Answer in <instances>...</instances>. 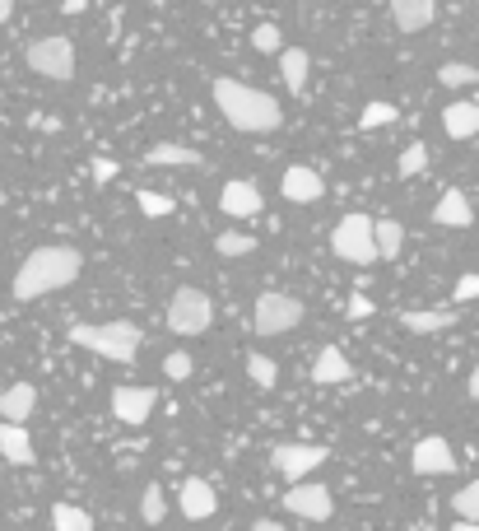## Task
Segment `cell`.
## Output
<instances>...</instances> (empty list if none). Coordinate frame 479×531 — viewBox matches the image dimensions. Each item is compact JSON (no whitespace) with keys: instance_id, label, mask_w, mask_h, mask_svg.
Wrapping results in <instances>:
<instances>
[{"instance_id":"f546056e","label":"cell","mask_w":479,"mask_h":531,"mask_svg":"<svg viewBox=\"0 0 479 531\" xmlns=\"http://www.w3.org/2000/svg\"><path fill=\"white\" fill-rule=\"evenodd\" d=\"M400 117L396 103H368V108L359 112V131H377V126H391Z\"/></svg>"},{"instance_id":"5b68a950","label":"cell","mask_w":479,"mask_h":531,"mask_svg":"<svg viewBox=\"0 0 479 531\" xmlns=\"http://www.w3.org/2000/svg\"><path fill=\"white\" fill-rule=\"evenodd\" d=\"M28 70L42 75V80H56L66 84L75 75V42L61 38V33H47V38H33L28 42Z\"/></svg>"},{"instance_id":"d6a6232c","label":"cell","mask_w":479,"mask_h":531,"mask_svg":"<svg viewBox=\"0 0 479 531\" xmlns=\"http://www.w3.org/2000/svg\"><path fill=\"white\" fill-rule=\"evenodd\" d=\"M252 47L256 52H284V33L275 24H256L252 28Z\"/></svg>"},{"instance_id":"3957f363","label":"cell","mask_w":479,"mask_h":531,"mask_svg":"<svg viewBox=\"0 0 479 531\" xmlns=\"http://www.w3.org/2000/svg\"><path fill=\"white\" fill-rule=\"evenodd\" d=\"M145 341V331L135 322H98V327H70V345H84L94 350L98 359H112V364H131L135 350Z\"/></svg>"},{"instance_id":"83f0119b","label":"cell","mask_w":479,"mask_h":531,"mask_svg":"<svg viewBox=\"0 0 479 531\" xmlns=\"http://www.w3.org/2000/svg\"><path fill=\"white\" fill-rule=\"evenodd\" d=\"M214 247H219V257H252L256 252V238L252 233H219V238H214Z\"/></svg>"},{"instance_id":"ac0fdd59","label":"cell","mask_w":479,"mask_h":531,"mask_svg":"<svg viewBox=\"0 0 479 531\" xmlns=\"http://www.w3.org/2000/svg\"><path fill=\"white\" fill-rule=\"evenodd\" d=\"M400 317V327L414 331V336H438V331H452L456 327V313L452 308H410V313H396Z\"/></svg>"},{"instance_id":"e0dca14e","label":"cell","mask_w":479,"mask_h":531,"mask_svg":"<svg viewBox=\"0 0 479 531\" xmlns=\"http://www.w3.org/2000/svg\"><path fill=\"white\" fill-rule=\"evenodd\" d=\"M0 457H5L10 466H33V462H38L33 438H28V429H19V420L0 424Z\"/></svg>"},{"instance_id":"30bf717a","label":"cell","mask_w":479,"mask_h":531,"mask_svg":"<svg viewBox=\"0 0 479 531\" xmlns=\"http://www.w3.org/2000/svg\"><path fill=\"white\" fill-rule=\"evenodd\" d=\"M154 406H159V392H154V387H117V392H112V415H117L121 424H131V429H140V424L154 415Z\"/></svg>"},{"instance_id":"d6986e66","label":"cell","mask_w":479,"mask_h":531,"mask_svg":"<svg viewBox=\"0 0 479 531\" xmlns=\"http://www.w3.org/2000/svg\"><path fill=\"white\" fill-rule=\"evenodd\" d=\"M33 410H38V387H33V382H14V387L0 392V420H19V424H24Z\"/></svg>"},{"instance_id":"ba28073f","label":"cell","mask_w":479,"mask_h":531,"mask_svg":"<svg viewBox=\"0 0 479 531\" xmlns=\"http://www.w3.org/2000/svg\"><path fill=\"white\" fill-rule=\"evenodd\" d=\"M326 457H331V452L321 448V443H280V448L270 452V466H275L289 485H298V480L312 476Z\"/></svg>"},{"instance_id":"9c48e42d","label":"cell","mask_w":479,"mask_h":531,"mask_svg":"<svg viewBox=\"0 0 479 531\" xmlns=\"http://www.w3.org/2000/svg\"><path fill=\"white\" fill-rule=\"evenodd\" d=\"M284 508L303 522H331L335 499L326 485H317V480H298V485H289V494H284Z\"/></svg>"},{"instance_id":"603a6c76","label":"cell","mask_w":479,"mask_h":531,"mask_svg":"<svg viewBox=\"0 0 479 531\" xmlns=\"http://www.w3.org/2000/svg\"><path fill=\"white\" fill-rule=\"evenodd\" d=\"M149 168H200L205 159H200L196 150H187V145H154V150L145 154Z\"/></svg>"},{"instance_id":"7c38bea8","label":"cell","mask_w":479,"mask_h":531,"mask_svg":"<svg viewBox=\"0 0 479 531\" xmlns=\"http://www.w3.org/2000/svg\"><path fill=\"white\" fill-rule=\"evenodd\" d=\"M280 191H284V201H293V205H312V201H321V196H326V182H321L317 168L293 164V168H284Z\"/></svg>"},{"instance_id":"8fae6325","label":"cell","mask_w":479,"mask_h":531,"mask_svg":"<svg viewBox=\"0 0 479 531\" xmlns=\"http://www.w3.org/2000/svg\"><path fill=\"white\" fill-rule=\"evenodd\" d=\"M410 466L419 471V476H452L456 471V452H452V443L447 438H419L414 443V452H410Z\"/></svg>"},{"instance_id":"ab89813d","label":"cell","mask_w":479,"mask_h":531,"mask_svg":"<svg viewBox=\"0 0 479 531\" xmlns=\"http://www.w3.org/2000/svg\"><path fill=\"white\" fill-rule=\"evenodd\" d=\"M84 5H89V0H61V10L66 14H84Z\"/></svg>"},{"instance_id":"836d02e7","label":"cell","mask_w":479,"mask_h":531,"mask_svg":"<svg viewBox=\"0 0 479 531\" xmlns=\"http://www.w3.org/2000/svg\"><path fill=\"white\" fill-rule=\"evenodd\" d=\"M135 201H140V210H145L149 219H168V215H173V201L159 196V191H135Z\"/></svg>"},{"instance_id":"cb8c5ba5","label":"cell","mask_w":479,"mask_h":531,"mask_svg":"<svg viewBox=\"0 0 479 531\" xmlns=\"http://www.w3.org/2000/svg\"><path fill=\"white\" fill-rule=\"evenodd\" d=\"M377 252H382V261H396L405 252V224L400 219H377Z\"/></svg>"},{"instance_id":"ffe728a7","label":"cell","mask_w":479,"mask_h":531,"mask_svg":"<svg viewBox=\"0 0 479 531\" xmlns=\"http://www.w3.org/2000/svg\"><path fill=\"white\" fill-rule=\"evenodd\" d=\"M442 131L452 140H475L479 136V103H447V108H442Z\"/></svg>"},{"instance_id":"52a82bcc","label":"cell","mask_w":479,"mask_h":531,"mask_svg":"<svg viewBox=\"0 0 479 531\" xmlns=\"http://www.w3.org/2000/svg\"><path fill=\"white\" fill-rule=\"evenodd\" d=\"M303 303L293 299V294H280V289H270V294H261L252 308V331L256 336H289L298 322H303Z\"/></svg>"},{"instance_id":"6da1fadb","label":"cell","mask_w":479,"mask_h":531,"mask_svg":"<svg viewBox=\"0 0 479 531\" xmlns=\"http://www.w3.org/2000/svg\"><path fill=\"white\" fill-rule=\"evenodd\" d=\"M80 271H84V257L75 252V247L47 243V247H38V252H28V257L19 261L10 294L19 303L47 299V294H56V289H70V285H75V280H80Z\"/></svg>"},{"instance_id":"4dcf8cb0","label":"cell","mask_w":479,"mask_h":531,"mask_svg":"<svg viewBox=\"0 0 479 531\" xmlns=\"http://www.w3.org/2000/svg\"><path fill=\"white\" fill-rule=\"evenodd\" d=\"M428 168V145H419V140H414V145H405V150H400V159H396V173L400 177H419Z\"/></svg>"},{"instance_id":"b9f144b4","label":"cell","mask_w":479,"mask_h":531,"mask_svg":"<svg viewBox=\"0 0 479 531\" xmlns=\"http://www.w3.org/2000/svg\"><path fill=\"white\" fill-rule=\"evenodd\" d=\"M10 14H14V0H0V24H5Z\"/></svg>"},{"instance_id":"8992f818","label":"cell","mask_w":479,"mask_h":531,"mask_svg":"<svg viewBox=\"0 0 479 531\" xmlns=\"http://www.w3.org/2000/svg\"><path fill=\"white\" fill-rule=\"evenodd\" d=\"M210 322H214V303L205 289L182 285L173 299H168V327H173L177 336H205Z\"/></svg>"},{"instance_id":"8d00e7d4","label":"cell","mask_w":479,"mask_h":531,"mask_svg":"<svg viewBox=\"0 0 479 531\" xmlns=\"http://www.w3.org/2000/svg\"><path fill=\"white\" fill-rule=\"evenodd\" d=\"M349 317H354V322H359V317H373V299H368V294H354V299H349V308H345Z\"/></svg>"},{"instance_id":"277c9868","label":"cell","mask_w":479,"mask_h":531,"mask_svg":"<svg viewBox=\"0 0 479 531\" xmlns=\"http://www.w3.org/2000/svg\"><path fill=\"white\" fill-rule=\"evenodd\" d=\"M331 252L349 266H373L382 252H377V219L368 215H345L331 229Z\"/></svg>"},{"instance_id":"5bb4252c","label":"cell","mask_w":479,"mask_h":531,"mask_svg":"<svg viewBox=\"0 0 479 531\" xmlns=\"http://www.w3.org/2000/svg\"><path fill=\"white\" fill-rule=\"evenodd\" d=\"M182 513H187L191 522H205L219 513V494H214L210 480H200V476L182 480Z\"/></svg>"},{"instance_id":"f1b7e54d","label":"cell","mask_w":479,"mask_h":531,"mask_svg":"<svg viewBox=\"0 0 479 531\" xmlns=\"http://www.w3.org/2000/svg\"><path fill=\"white\" fill-rule=\"evenodd\" d=\"M140 518H145L149 527H159V522L168 518V499H163L159 485H145V494H140Z\"/></svg>"},{"instance_id":"e575fe53","label":"cell","mask_w":479,"mask_h":531,"mask_svg":"<svg viewBox=\"0 0 479 531\" xmlns=\"http://www.w3.org/2000/svg\"><path fill=\"white\" fill-rule=\"evenodd\" d=\"M191 368H196V364H191V354H182V350H173L168 359H163V373H168L173 382H187Z\"/></svg>"},{"instance_id":"7a4b0ae2","label":"cell","mask_w":479,"mask_h":531,"mask_svg":"<svg viewBox=\"0 0 479 531\" xmlns=\"http://www.w3.org/2000/svg\"><path fill=\"white\" fill-rule=\"evenodd\" d=\"M210 94H214V108L224 112V122L233 126V131H247V136H266V131H280L284 108H280V103H275L270 94L252 89V84L219 75Z\"/></svg>"},{"instance_id":"7bdbcfd3","label":"cell","mask_w":479,"mask_h":531,"mask_svg":"<svg viewBox=\"0 0 479 531\" xmlns=\"http://www.w3.org/2000/svg\"><path fill=\"white\" fill-rule=\"evenodd\" d=\"M452 531H479V522H466V518H456V527Z\"/></svg>"},{"instance_id":"7402d4cb","label":"cell","mask_w":479,"mask_h":531,"mask_svg":"<svg viewBox=\"0 0 479 531\" xmlns=\"http://www.w3.org/2000/svg\"><path fill=\"white\" fill-rule=\"evenodd\" d=\"M349 378H354V364H349V359L335 350V345L317 350V364H312V382L331 387V382H349Z\"/></svg>"},{"instance_id":"74e56055","label":"cell","mask_w":479,"mask_h":531,"mask_svg":"<svg viewBox=\"0 0 479 531\" xmlns=\"http://www.w3.org/2000/svg\"><path fill=\"white\" fill-rule=\"evenodd\" d=\"M112 177H117V164H112V159H94V182L98 187H107Z\"/></svg>"},{"instance_id":"9a60e30c","label":"cell","mask_w":479,"mask_h":531,"mask_svg":"<svg viewBox=\"0 0 479 531\" xmlns=\"http://www.w3.org/2000/svg\"><path fill=\"white\" fill-rule=\"evenodd\" d=\"M261 191L252 187V182H228L224 191H219V210H224L228 219H252L261 215Z\"/></svg>"},{"instance_id":"4316f807","label":"cell","mask_w":479,"mask_h":531,"mask_svg":"<svg viewBox=\"0 0 479 531\" xmlns=\"http://www.w3.org/2000/svg\"><path fill=\"white\" fill-rule=\"evenodd\" d=\"M479 80V70L470 66V61H447V66L438 70V84L442 89H466V84Z\"/></svg>"},{"instance_id":"4fadbf2b","label":"cell","mask_w":479,"mask_h":531,"mask_svg":"<svg viewBox=\"0 0 479 531\" xmlns=\"http://www.w3.org/2000/svg\"><path fill=\"white\" fill-rule=\"evenodd\" d=\"M433 224H442V229H470L475 224V205L466 201V191L447 187L438 196V205H433Z\"/></svg>"},{"instance_id":"44dd1931","label":"cell","mask_w":479,"mask_h":531,"mask_svg":"<svg viewBox=\"0 0 479 531\" xmlns=\"http://www.w3.org/2000/svg\"><path fill=\"white\" fill-rule=\"evenodd\" d=\"M280 75H284V89L298 98H307V75H312V61H307L303 47H284L280 52Z\"/></svg>"},{"instance_id":"d4e9b609","label":"cell","mask_w":479,"mask_h":531,"mask_svg":"<svg viewBox=\"0 0 479 531\" xmlns=\"http://www.w3.org/2000/svg\"><path fill=\"white\" fill-rule=\"evenodd\" d=\"M52 527L56 531H94V518L80 504H52Z\"/></svg>"},{"instance_id":"60d3db41","label":"cell","mask_w":479,"mask_h":531,"mask_svg":"<svg viewBox=\"0 0 479 531\" xmlns=\"http://www.w3.org/2000/svg\"><path fill=\"white\" fill-rule=\"evenodd\" d=\"M252 531H284L280 522H270V518H261V522H252Z\"/></svg>"},{"instance_id":"ee69618b","label":"cell","mask_w":479,"mask_h":531,"mask_svg":"<svg viewBox=\"0 0 479 531\" xmlns=\"http://www.w3.org/2000/svg\"><path fill=\"white\" fill-rule=\"evenodd\" d=\"M475 10H479V0H475Z\"/></svg>"},{"instance_id":"2e32d148","label":"cell","mask_w":479,"mask_h":531,"mask_svg":"<svg viewBox=\"0 0 479 531\" xmlns=\"http://www.w3.org/2000/svg\"><path fill=\"white\" fill-rule=\"evenodd\" d=\"M391 19L400 33H424L438 19V0H391Z\"/></svg>"},{"instance_id":"1f68e13d","label":"cell","mask_w":479,"mask_h":531,"mask_svg":"<svg viewBox=\"0 0 479 531\" xmlns=\"http://www.w3.org/2000/svg\"><path fill=\"white\" fill-rule=\"evenodd\" d=\"M452 508H456V518L479 522V480H470V485H461V490H456Z\"/></svg>"},{"instance_id":"d590c367","label":"cell","mask_w":479,"mask_h":531,"mask_svg":"<svg viewBox=\"0 0 479 531\" xmlns=\"http://www.w3.org/2000/svg\"><path fill=\"white\" fill-rule=\"evenodd\" d=\"M452 299H456V303H475V299H479V271H470V275H461V280H456Z\"/></svg>"},{"instance_id":"f35d334b","label":"cell","mask_w":479,"mask_h":531,"mask_svg":"<svg viewBox=\"0 0 479 531\" xmlns=\"http://www.w3.org/2000/svg\"><path fill=\"white\" fill-rule=\"evenodd\" d=\"M466 387H470V401H479V364L470 368V382H466Z\"/></svg>"},{"instance_id":"484cf974","label":"cell","mask_w":479,"mask_h":531,"mask_svg":"<svg viewBox=\"0 0 479 531\" xmlns=\"http://www.w3.org/2000/svg\"><path fill=\"white\" fill-rule=\"evenodd\" d=\"M247 378L256 382V387H275V382H280V364H275V359H270V354H247Z\"/></svg>"}]
</instances>
